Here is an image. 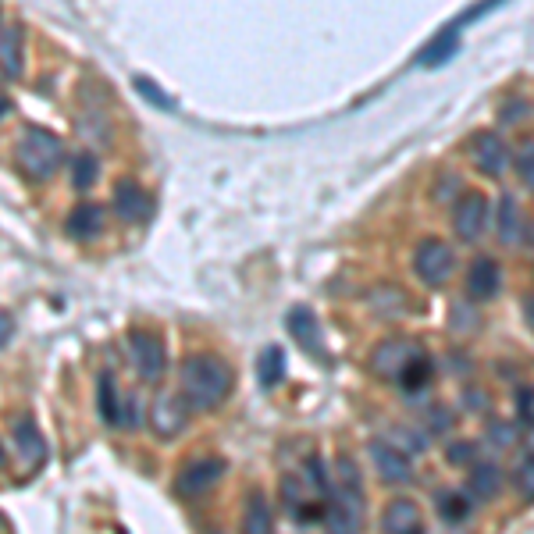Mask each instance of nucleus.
<instances>
[{
	"instance_id": "18",
	"label": "nucleus",
	"mask_w": 534,
	"mask_h": 534,
	"mask_svg": "<svg viewBox=\"0 0 534 534\" xmlns=\"http://www.w3.org/2000/svg\"><path fill=\"white\" fill-rule=\"evenodd\" d=\"M22 75V29L4 22V79L15 82Z\"/></svg>"
},
{
	"instance_id": "12",
	"label": "nucleus",
	"mask_w": 534,
	"mask_h": 534,
	"mask_svg": "<svg viewBox=\"0 0 534 534\" xmlns=\"http://www.w3.org/2000/svg\"><path fill=\"white\" fill-rule=\"evenodd\" d=\"M371 456H374V467H378L381 481H389V485H406V481L413 478L410 460H406V456L399 453L396 445L374 442V445H371Z\"/></svg>"
},
{
	"instance_id": "31",
	"label": "nucleus",
	"mask_w": 534,
	"mask_h": 534,
	"mask_svg": "<svg viewBox=\"0 0 534 534\" xmlns=\"http://www.w3.org/2000/svg\"><path fill=\"white\" fill-rule=\"evenodd\" d=\"M517 406H520V417L524 421H534V389H524L517 396Z\"/></svg>"
},
{
	"instance_id": "14",
	"label": "nucleus",
	"mask_w": 534,
	"mask_h": 534,
	"mask_svg": "<svg viewBox=\"0 0 534 534\" xmlns=\"http://www.w3.org/2000/svg\"><path fill=\"white\" fill-rule=\"evenodd\" d=\"M495 292H499V264H495L492 257H478L470 264L467 296H474V300H492Z\"/></svg>"
},
{
	"instance_id": "8",
	"label": "nucleus",
	"mask_w": 534,
	"mask_h": 534,
	"mask_svg": "<svg viewBox=\"0 0 534 534\" xmlns=\"http://www.w3.org/2000/svg\"><path fill=\"white\" fill-rule=\"evenodd\" d=\"M470 157H474V164L488 178H499L502 171L510 168V150H506V143L495 132H478V136L470 139Z\"/></svg>"
},
{
	"instance_id": "35",
	"label": "nucleus",
	"mask_w": 534,
	"mask_h": 534,
	"mask_svg": "<svg viewBox=\"0 0 534 534\" xmlns=\"http://www.w3.org/2000/svg\"><path fill=\"white\" fill-rule=\"evenodd\" d=\"M524 317H527V324H531V328H534V292L524 300Z\"/></svg>"
},
{
	"instance_id": "36",
	"label": "nucleus",
	"mask_w": 534,
	"mask_h": 534,
	"mask_svg": "<svg viewBox=\"0 0 534 534\" xmlns=\"http://www.w3.org/2000/svg\"><path fill=\"white\" fill-rule=\"evenodd\" d=\"M11 342V314H4V346Z\"/></svg>"
},
{
	"instance_id": "3",
	"label": "nucleus",
	"mask_w": 534,
	"mask_h": 534,
	"mask_svg": "<svg viewBox=\"0 0 534 534\" xmlns=\"http://www.w3.org/2000/svg\"><path fill=\"white\" fill-rule=\"evenodd\" d=\"M453 267H456V257L442 239H424V243L417 246V253H413V271H417L421 282L431 285V289L449 282Z\"/></svg>"
},
{
	"instance_id": "21",
	"label": "nucleus",
	"mask_w": 534,
	"mask_h": 534,
	"mask_svg": "<svg viewBox=\"0 0 534 534\" xmlns=\"http://www.w3.org/2000/svg\"><path fill=\"white\" fill-rule=\"evenodd\" d=\"M499 488L502 474L492 463H478V467L470 470V492H474V499H492V495H499Z\"/></svg>"
},
{
	"instance_id": "34",
	"label": "nucleus",
	"mask_w": 534,
	"mask_h": 534,
	"mask_svg": "<svg viewBox=\"0 0 534 534\" xmlns=\"http://www.w3.org/2000/svg\"><path fill=\"white\" fill-rule=\"evenodd\" d=\"M453 186H460V178L456 175H445V189H435V200H453Z\"/></svg>"
},
{
	"instance_id": "30",
	"label": "nucleus",
	"mask_w": 534,
	"mask_h": 534,
	"mask_svg": "<svg viewBox=\"0 0 534 534\" xmlns=\"http://www.w3.org/2000/svg\"><path fill=\"white\" fill-rule=\"evenodd\" d=\"M136 89H139V93H143V97H150V100H154V104H157V107H164V111H171V107H175V104H171V100H168V97H164L161 89H157V86H154V82H146V79H139V82H136Z\"/></svg>"
},
{
	"instance_id": "2",
	"label": "nucleus",
	"mask_w": 534,
	"mask_h": 534,
	"mask_svg": "<svg viewBox=\"0 0 534 534\" xmlns=\"http://www.w3.org/2000/svg\"><path fill=\"white\" fill-rule=\"evenodd\" d=\"M61 161H65V146H61V139L43 129H29L15 146V164L29 178H36V182L54 175L61 168Z\"/></svg>"
},
{
	"instance_id": "1",
	"label": "nucleus",
	"mask_w": 534,
	"mask_h": 534,
	"mask_svg": "<svg viewBox=\"0 0 534 534\" xmlns=\"http://www.w3.org/2000/svg\"><path fill=\"white\" fill-rule=\"evenodd\" d=\"M232 392V367L221 356H189L182 364V396L193 410H214Z\"/></svg>"
},
{
	"instance_id": "16",
	"label": "nucleus",
	"mask_w": 534,
	"mask_h": 534,
	"mask_svg": "<svg viewBox=\"0 0 534 534\" xmlns=\"http://www.w3.org/2000/svg\"><path fill=\"white\" fill-rule=\"evenodd\" d=\"M100 228H104V207L100 203H82L68 218V235H75V239H93V235H100Z\"/></svg>"
},
{
	"instance_id": "28",
	"label": "nucleus",
	"mask_w": 534,
	"mask_h": 534,
	"mask_svg": "<svg viewBox=\"0 0 534 534\" xmlns=\"http://www.w3.org/2000/svg\"><path fill=\"white\" fill-rule=\"evenodd\" d=\"M517 485H520V492H524L527 499H534V453L517 467Z\"/></svg>"
},
{
	"instance_id": "25",
	"label": "nucleus",
	"mask_w": 534,
	"mask_h": 534,
	"mask_svg": "<svg viewBox=\"0 0 534 534\" xmlns=\"http://www.w3.org/2000/svg\"><path fill=\"white\" fill-rule=\"evenodd\" d=\"M520 228H524V221H520L517 200H513V196H502L499 239H502V243H517V239H520Z\"/></svg>"
},
{
	"instance_id": "33",
	"label": "nucleus",
	"mask_w": 534,
	"mask_h": 534,
	"mask_svg": "<svg viewBox=\"0 0 534 534\" xmlns=\"http://www.w3.org/2000/svg\"><path fill=\"white\" fill-rule=\"evenodd\" d=\"M488 435H492L495 442L510 445V442H513V435H517V431H513L510 424H492V428H488Z\"/></svg>"
},
{
	"instance_id": "27",
	"label": "nucleus",
	"mask_w": 534,
	"mask_h": 534,
	"mask_svg": "<svg viewBox=\"0 0 534 534\" xmlns=\"http://www.w3.org/2000/svg\"><path fill=\"white\" fill-rule=\"evenodd\" d=\"M97 175H100V164L93 161V157H89V154H82V157H75V161H72V186L79 189V193L93 189Z\"/></svg>"
},
{
	"instance_id": "29",
	"label": "nucleus",
	"mask_w": 534,
	"mask_h": 534,
	"mask_svg": "<svg viewBox=\"0 0 534 534\" xmlns=\"http://www.w3.org/2000/svg\"><path fill=\"white\" fill-rule=\"evenodd\" d=\"M517 171L527 182V189H534V143L524 146V154H520V161H517Z\"/></svg>"
},
{
	"instance_id": "11",
	"label": "nucleus",
	"mask_w": 534,
	"mask_h": 534,
	"mask_svg": "<svg viewBox=\"0 0 534 534\" xmlns=\"http://www.w3.org/2000/svg\"><path fill=\"white\" fill-rule=\"evenodd\" d=\"M193 406L186 403V396H157L154 403V431L161 438H175L178 431L186 428V413Z\"/></svg>"
},
{
	"instance_id": "26",
	"label": "nucleus",
	"mask_w": 534,
	"mask_h": 534,
	"mask_svg": "<svg viewBox=\"0 0 534 534\" xmlns=\"http://www.w3.org/2000/svg\"><path fill=\"white\" fill-rule=\"evenodd\" d=\"M399 381H403V389H410V392L424 389V385L431 381V360H428V356H424V353L413 356L410 367H406L403 378H399Z\"/></svg>"
},
{
	"instance_id": "19",
	"label": "nucleus",
	"mask_w": 534,
	"mask_h": 534,
	"mask_svg": "<svg viewBox=\"0 0 534 534\" xmlns=\"http://www.w3.org/2000/svg\"><path fill=\"white\" fill-rule=\"evenodd\" d=\"M456 25H449V29H442V33L435 36V40L428 43V50H424L421 57H417V65L431 68V65H442V61H449V57L456 54Z\"/></svg>"
},
{
	"instance_id": "24",
	"label": "nucleus",
	"mask_w": 534,
	"mask_h": 534,
	"mask_svg": "<svg viewBox=\"0 0 534 534\" xmlns=\"http://www.w3.org/2000/svg\"><path fill=\"white\" fill-rule=\"evenodd\" d=\"M271 524H275V520H271V506H267L264 492H253L243 527H246V531H253V534H260V531H271Z\"/></svg>"
},
{
	"instance_id": "15",
	"label": "nucleus",
	"mask_w": 534,
	"mask_h": 534,
	"mask_svg": "<svg viewBox=\"0 0 534 534\" xmlns=\"http://www.w3.org/2000/svg\"><path fill=\"white\" fill-rule=\"evenodd\" d=\"M114 207L125 221H146L150 218V196L136 186V182H118V193H114Z\"/></svg>"
},
{
	"instance_id": "5",
	"label": "nucleus",
	"mask_w": 534,
	"mask_h": 534,
	"mask_svg": "<svg viewBox=\"0 0 534 534\" xmlns=\"http://www.w3.org/2000/svg\"><path fill=\"white\" fill-rule=\"evenodd\" d=\"M324 524L332 531H356L360 527V485H339L324 510Z\"/></svg>"
},
{
	"instance_id": "13",
	"label": "nucleus",
	"mask_w": 534,
	"mask_h": 534,
	"mask_svg": "<svg viewBox=\"0 0 534 534\" xmlns=\"http://www.w3.org/2000/svg\"><path fill=\"white\" fill-rule=\"evenodd\" d=\"M221 470H225V463H221V460H196V463H189V467L182 470V478H178V492L189 495V499H193V495H203L207 488L218 485Z\"/></svg>"
},
{
	"instance_id": "10",
	"label": "nucleus",
	"mask_w": 534,
	"mask_h": 534,
	"mask_svg": "<svg viewBox=\"0 0 534 534\" xmlns=\"http://www.w3.org/2000/svg\"><path fill=\"white\" fill-rule=\"evenodd\" d=\"M15 445H18V456L25 460V474H36L47 463V438H43V431L29 417H22L15 424Z\"/></svg>"
},
{
	"instance_id": "17",
	"label": "nucleus",
	"mask_w": 534,
	"mask_h": 534,
	"mask_svg": "<svg viewBox=\"0 0 534 534\" xmlns=\"http://www.w3.org/2000/svg\"><path fill=\"white\" fill-rule=\"evenodd\" d=\"M381 527L392 534H406V531H421V513L410 499H396L381 517Z\"/></svg>"
},
{
	"instance_id": "23",
	"label": "nucleus",
	"mask_w": 534,
	"mask_h": 534,
	"mask_svg": "<svg viewBox=\"0 0 534 534\" xmlns=\"http://www.w3.org/2000/svg\"><path fill=\"white\" fill-rule=\"evenodd\" d=\"M470 499H474V492H445V495H438V513H442V520H449V524H460V520L470 513Z\"/></svg>"
},
{
	"instance_id": "37",
	"label": "nucleus",
	"mask_w": 534,
	"mask_h": 534,
	"mask_svg": "<svg viewBox=\"0 0 534 534\" xmlns=\"http://www.w3.org/2000/svg\"><path fill=\"white\" fill-rule=\"evenodd\" d=\"M531 453H534V435H531Z\"/></svg>"
},
{
	"instance_id": "6",
	"label": "nucleus",
	"mask_w": 534,
	"mask_h": 534,
	"mask_svg": "<svg viewBox=\"0 0 534 534\" xmlns=\"http://www.w3.org/2000/svg\"><path fill=\"white\" fill-rule=\"evenodd\" d=\"M417 353H421V349L410 346V342H403V339L381 342V346L374 349V356H371V371L378 374V378L399 381V378H403L406 367H410V360H413Z\"/></svg>"
},
{
	"instance_id": "20",
	"label": "nucleus",
	"mask_w": 534,
	"mask_h": 534,
	"mask_svg": "<svg viewBox=\"0 0 534 534\" xmlns=\"http://www.w3.org/2000/svg\"><path fill=\"white\" fill-rule=\"evenodd\" d=\"M257 374H260V385H264V389H275L278 381L285 378V353H282V346H267L264 353H260Z\"/></svg>"
},
{
	"instance_id": "32",
	"label": "nucleus",
	"mask_w": 534,
	"mask_h": 534,
	"mask_svg": "<svg viewBox=\"0 0 534 534\" xmlns=\"http://www.w3.org/2000/svg\"><path fill=\"white\" fill-rule=\"evenodd\" d=\"M449 460H453V463H467V460H474V445L456 442L453 449H449Z\"/></svg>"
},
{
	"instance_id": "9",
	"label": "nucleus",
	"mask_w": 534,
	"mask_h": 534,
	"mask_svg": "<svg viewBox=\"0 0 534 534\" xmlns=\"http://www.w3.org/2000/svg\"><path fill=\"white\" fill-rule=\"evenodd\" d=\"M289 332H292V339L300 342L303 353H310L314 360H321V364L328 360V353H324V346H321V324H317L314 310H307V307L289 310Z\"/></svg>"
},
{
	"instance_id": "4",
	"label": "nucleus",
	"mask_w": 534,
	"mask_h": 534,
	"mask_svg": "<svg viewBox=\"0 0 534 534\" xmlns=\"http://www.w3.org/2000/svg\"><path fill=\"white\" fill-rule=\"evenodd\" d=\"M129 349L132 360H136V371L143 374L146 381H157L164 374V342L161 335L154 332H129Z\"/></svg>"
},
{
	"instance_id": "22",
	"label": "nucleus",
	"mask_w": 534,
	"mask_h": 534,
	"mask_svg": "<svg viewBox=\"0 0 534 534\" xmlns=\"http://www.w3.org/2000/svg\"><path fill=\"white\" fill-rule=\"evenodd\" d=\"M100 417H104L107 424H122L125 413L122 406H118V389H114V374H100Z\"/></svg>"
},
{
	"instance_id": "7",
	"label": "nucleus",
	"mask_w": 534,
	"mask_h": 534,
	"mask_svg": "<svg viewBox=\"0 0 534 534\" xmlns=\"http://www.w3.org/2000/svg\"><path fill=\"white\" fill-rule=\"evenodd\" d=\"M488 225V200L481 193H463L453 211V228L463 243H474L481 235V228Z\"/></svg>"
}]
</instances>
